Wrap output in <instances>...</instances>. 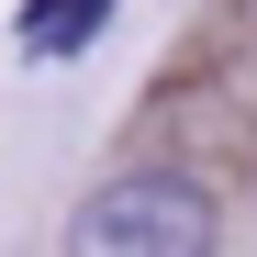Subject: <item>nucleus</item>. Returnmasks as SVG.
I'll return each instance as SVG.
<instances>
[{"label":"nucleus","mask_w":257,"mask_h":257,"mask_svg":"<svg viewBox=\"0 0 257 257\" xmlns=\"http://www.w3.org/2000/svg\"><path fill=\"white\" fill-rule=\"evenodd\" d=\"M212 246H224V212L179 168H123L67 212V257H212Z\"/></svg>","instance_id":"f257e3e1"},{"label":"nucleus","mask_w":257,"mask_h":257,"mask_svg":"<svg viewBox=\"0 0 257 257\" xmlns=\"http://www.w3.org/2000/svg\"><path fill=\"white\" fill-rule=\"evenodd\" d=\"M101 12H112V0H23V45L34 56H78L101 34Z\"/></svg>","instance_id":"f03ea898"}]
</instances>
